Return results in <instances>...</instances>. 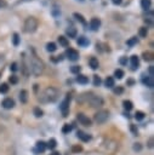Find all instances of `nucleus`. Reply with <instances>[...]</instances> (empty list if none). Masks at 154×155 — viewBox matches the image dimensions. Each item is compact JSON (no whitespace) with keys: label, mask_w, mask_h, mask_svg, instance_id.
I'll list each match as a JSON object with an SVG mask.
<instances>
[{"label":"nucleus","mask_w":154,"mask_h":155,"mask_svg":"<svg viewBox=\"0 0 154 155\" xmlns=\"http://www.w3.org/2000/svg\"><path fill=\"white\" fill-rule=\"evenodd\" d=\"M72 128H73V126H72V125L65 124V125L63 126V128H62V132H63V133H68V132H70V131H72Z\"/></svg>","instance_id":"obj_35"},{"label":"nucleus","mask_w":154,"mask_h":155,"mask_svg":"<svg viewBox=\"0 0 154 155\" xmlns=\"http://www.w3.org/2000/svg\"><path fill=\"white\" fill-rule=\"evenodd\" d=\"M46 149V143L42 142V140H39L36 142L35 144V153H44Z\"/></svg>","instance_id":"obj_12"},{"label":"nucleus","mask_w":154,"mask_h":155,"mask_svg":"<svg viewBox=\"0 0 154 155\" xmlns=\"http://www.w3.org/2000/svg\"><path fill=\"white\" fill-rule=\"evenodd\" d=\"M38 28V19L35 17H28L24 21V25H23V30L28 34H32Z\"/></svg>","instance_id":"obj_4"},{"label":"nucleus","mask_w":154,"mask_h":155,"mask_svg":"<svg viewBox=\"0 0 154 155\" xmlns=\"http://www.w3.org/2000/svg\"><path fill=\"white\" fill-rule=\"evenodd\" d=\"M141 149H142V145H141L139 143H135V144H133V150H135V151H139Z\"/></svg>","instance_id":"obj_40"},{"label":"nucleus","mask_w":154,"mask_h":155,"mask_svg":"<svg viewBox=\"0 0 154 155\" xmlns=\"http://www.w3.org/2000/svg\"><path fill=\"white\" fill-rule=\"evenodd\" d=\"M76 42H78V45H79V46L85 47V46H87V45L90 44V40H89L86 36H79V39L76 40Z\"/></svg>","instance_id":"obj_15"},{"label":"nucleus","mask_w":154,"mask_h":155,"mask_svg":"<svg viewBox=\"0 0 154 155\" xmlns=\"http://www.w3.org/2000/svg\"><path fill=\"white\" fill-rule=\"evenodd\" d=\"M19 101H21V103H27V101H28V91L22 90L19 92Z\"/></svg>","instance_id":"obj_19"},{"label":"nucleus","mask_w":154,"mask_h":155,"mask_svg":"<svg viewBox=\"0 0 154 155\" xmlns=\"http://www.w3.org/2000/svg\"><path fill=\"white\" fill-rule=\"evenodd\" d=\"M90 27H91V29H92L93 31L98 30V29H99V27H101V19H99V18H97V17L92 18V19H91V22H90Z\"/></svg>","instance_id":"obj_9"},{"label":"nucleus","mask_w":154,"mask_h":155,"mask_svg":"<svg viewBox=\"0 0 154 155\" xmlns=\"http://www.w3.org/2000/svg\"><path fill=\"white\" fill-rule=\"evenodd\" d=\"M79 1H84V0H79Z\"/></svg>","instance_id":"obj_53"},{"label":"nucleus","mask_w":154,"mask_h":155,"mask_svg":"<svg viewBox=\"0 0 154 155\" xmlns=\"http://www.w3.org/2000/svg\"><path fill=\"white\" fill-rule=\"evenodd\" d=\"M104 84H105L107 87H114V79H113L112 76H108V78L105 79Z\"/></svg>","instance_id":"obj_26"},{"label":"nucleus","mask_w":154,"mask_h":155,"mask_svg":"<svg viewBox=\"0 0 154 155\" xmlns=\"http://www.w3.org/2000/svg\"><path fill=\"white\" fill-rule=\"evenodd\" d=\"M8 81H10L11 84H17V82H18V78H17L16 75H11L10 79H8Z\"/></svg>","instance_id":"obj_39"},{"label":"nucleus","mask_w":154,"mask_h":155,"mask_svg":"<svg viewBox=\"0 0 154 155\" xmlns=\"http://www.w3.org/2000/svg\"><path fill=\"white\" fill-rule=\"evenodd\" d=\"M76 81H78L79 84H81V85H85V84L89 82V78L85 76V75H82V74H78V76H76Z\"/></svg>","instance_id":"obj_18"},{"label":"nucleus","mask_w":154,"mask_h":155,"mask_svg":"<svg viewBox=\"0 0 154 155\" xmlns=\"http://www.w3.org/2000/svg\"><path fill=\"white\" fill-rule=\"evenodd\" d=\"M65 56L68 57L69 61H73V62L79 59V52L76 50H74V48H68L65 51Z\"/></svg>","instance_id":"obj_7"},{"label":"nucleus","mask_w":154,"mask_h":155,"mask_svg":"<svg viewBox=\"0 0 154 155\" xmlns=\"http://www.w3.org/2000/svg\"><path fill=\"white\" fill-rule=\"evenodd\" d=\"M52 15L55 16V17H57V16H59L61 15V10H59V7L57 6V5H53V7H52Z\"/></svg>","instance_id":"obj_30"},{"label":"nucleus","mask_w":154,"mask_h":155,"mask_svg":"<svg viewBox=\"0 0 154 155\" xmlns=\"http://www.w3.org/2000/svg\"><path fill=\"white\" fill-rule=\"evenodd\" d=\"M1 105L5 108V109H12L15 107V101L12 98H5L1 103Z\"/></svg>","instance_id":"obj_10"},{"label":"nucleus","mask_w":154,"mask_h":155,"mask_svg":"<svg viewBox=\"0 0 154 155\" xmlns=\"http://www.w3.org/2000/svg\"><path fill=\"white\" fill-rule=\"evenodd\" d=\"M56 145H57V142H56V139H55V138H51V139L47 142V144H46V148H49V149H55V148H56Z\"/></svg>","instance_id":"obj_24"},{"label":"nucleus","mask_w":154,"mask_h":155,"mask_svg":"<svg viewBox=\"0 0 154 155\" xmlns=\"http://www.w3.org/2000/svg\"><path fill=\"white\" fill-rule=\"evenodd\" d=\"M56 48H57V46H56L55 42H47V44H46V51H49V52H55Z\"/></svg>","instance_id":"obj_23"},{"label":"nucleus","mask_w":154,"mask_h":155,"mask_svg":"<svg viewBox=\"0 0 154 155\" xmlns=\"http://www.w3.org/2000/svg\"><path fill=\"white\" fill-rule=\"evenodd\" d=\"M89 64H90V67H91L93 70L99 67V62H98V59H97L96 57H91L90 61H89Z\"/></svg>","instance_id":"obj_17"},{"label":"nucleus","mask_w":154,"mask_h":155,"mask_svg":"<svg viewBox=\"0 0 154 155\" xmlns=\"http://www.w3.org/2000/svg\"><path fill=\"white\" fill-rule=\"evenodd\" d=\"M148 147H149V148H153V138H150V139H149V143H148Z\"/></svg>","instance_id":"obj_50"},{"label":"nucleus","mask_w":154,"mask_h":155,"mask_svg":"<svg viewBox=\"0 0 154 155\" xmlns=\"http://www.w3.org/2000/svg\"><path fill=\"white\" fill-rule=\"evenodd\" d=\"M114 76H115L116 79H121V78L124 76V71H122L121 69H116V70L114 71Z\"/></svg>","instance_id":"obj_34"},{"label":"nucleus","mask_w":154,"mask_h":155,"mask_svg":"<svg viewBox=\"0 0 154 155\" xmlns=\"http://www.w3.org/2000/svg\"><path fill=\"white\" fill-rule=\"evenodd\" d=\"M130 62H131V68H132L133 70H136V69L139 67V59H138L137 56H131Z\"/></svg>","instance_id":"obj_14"},{"label":"nucleus","mask_w":154,"mask_h":155,"mask_svg":"<svg viewBox=\"0 0 154 155\" xmlns=\"http://www.w3.org/2000/svg\"><path fill=\"white\" fill-rule=\"evenodd\" d=\"M4 61H5V57H4V54H1V53H0V65L4 63Z\"/></svg>","instance_id":"obj_47"},{"label":"nucleus","mask_w":154,"mask_h":155,"mask_svg":"<svg viewBox=\"0 0 154 155\" xmlns=\"http://www.w3.org/2000/svg\"><path fill=\"white\" fill-rule=\"evenodd\" d=\"M153 70H154V68H153V65H150L149 67V74H150L149 76H153Z\"/></svg>","instance_id":"obj_49"},{"label":"nucleus","mask_w":154,"mask_h":155,"mask_svg":"<svg viewBox=\"0 0 154 155\" xmlns=\"http://www.w3.org/2000/svg\"><path fill=\"white\" fill-rule=\"evenodd\" d=\"M76 119L79 120V122H80L81 125H84V126H91V120H90L85 114L79 113V114L76 115Z\"/></svg>","instance_id":"obj_8"},{"label":"nucleus","mask_w":154,"mask_h":155,"mask_svg":"<svg viewBox=\"0 0 154 155\" xmlns=\"http://www.w3.org/2000/svg\"><path fill=\"white\" fill-rule=\"evenodd\" d=\"M96 50H97V51H99V52L102 51V48H101V44H98V42L96 44Z\"/></svg>","instance_id":"obj_48"},{"label":"nucleus","mask_w":154,"mask_h":155,"mask_svg":"<svg viewBox=\"0 0 154 155\" xmlns=\"http://www.w3.org/2000/svg\"><path fill=\"white\" fill-rule=\"evenodd\" d=\"M29 69L32 71V74L34 76H40L44 71V63L36 57V56H33L30 58V64H29Z\"/></svg>","instance_id":"obj_3"},{"label":"nucleus","mask_w":154,"mask_h":155,"mask_svg":"<svg viewBox=\"0 0 154 155\" xmlns=\"http://www.w3.org/2000/svg\"><path fill=\"white\" fill-rule=\"evenodd\" d=\"M137 42H138L137 36H132L131 39H129V40L126 41V45H127V46H130V47H132V46H135Z\"/></svg>","instance_id":"obj_22"},{"label":"nucleus","mask_w":154,"mask_h":155,"mask_svg":"<svg viewBox=\"0 0 154 155\" xmlns=\"http://www.w3.org/2000/svg\"><path fill=\"white\" fill-rule=\"evenodd\" d=\"M138 34H139V36H141V38H146V36H147V34H148V29H147L146 27H142V28H139Z\"/></svg>","instance_id":"obj_31"},{"label":"nucleus","mask_w":154,"mask_h":155,"mask_svg":"<svg viewBox=\"0 0 154 155\" xmlns=\"http://www.w3.org/2000/svg\"><path fill=\"white\" fill-rule=\"evenodd\" d=\"M76 136H78V138L81 139L82 142H89V140L91 139V136L87 134V133L84 132V131H78V132H76Z\"/></svg>","instance_id":"obj_11"},{"label":"nucleus","mask_w":154,"mask_h":155,"mask_svg":"<svg viewBox=\"0 0 154 155\" xmlns=\"http://www.w3.org/2000/svg\"><path fill=\"white\" fill-rule=\"evenodd\" d=\"M72 150H73V151H74V153H80V151H81V150H82V148H81V147H80V145H74V147H73V149H72Z\"/></svg>","instance_id":"obj_41"},{"label":"nucleus","mask_w":154,"mask_h":155,"mask_svg":"<svg viewBox=\"0 0 154 155\" xmlns=\"http://www.w3.org/2000/svg\"><path fill=\"white\" fill-rule=\"evenodd\" d=\"M50 155H61V154H59L58 151H53V153H52V154H50Z\"/></svg>","instance_id":"obj_51"},{"label":"nucleus","mask_w":154,"mask_h":155,"mask_svg":"<svg viewBox=\"0 0 154 155\" xmlns=\"http://www.w3.org/2000/svg\"><path fill=\"white\" fill-rule=\"evenodd\" d=\"M135 119H136V120H142V119H144V113H143V111H136Z\"/></svg>","instance_id":"obj_37"},{"label":"nucleus","mask_w":154,"mask_h":155,"mask_svg":"<svg viewBox=\"0 0 154 155\" xmlns=\"http://www.w3.org/2000/svg\"><path fill=\"white\" fill-rule=\"evenodd\" d=\"M101 82H102L101 78H99L98 75H93V85H95V86H99Z\"/></svg>","instance_id":"obj_36"},{"label":"nucleus","mask_w":154,"mask_h":155,"mask_svg":"<svg viewBox=\"0 0 154 155\" xmlns=\"http://www.w3.org/2000/svg\"><path fill=\"white\" fill-rule=\"evenodd\" d=\"M122 105H124V108H125L126 110H131L132 107H133L132 102H131V101H127V99H125V101L122 102Z\"/></svg>","instance_id":"obj_27"},{"label":"nucleus","mask_w":154,"mask_h":155,"mask_svg":"<svg viewBox=\"0 0 154 155\" xmlns=\"http://www.w3.org/2000/svg\"><path fill=\"white\" fill-rule=\"evenodd\" d=\"M58 90L55 87H47L42 91V93L39 97V101L42 103H51V102H56L58 98Z\"/></svg>","instance_id":"obj_2"},{"label":"nucleus","mask_w":154,"mask_h":155,"mask_svg":"<svg viewBox=\"0 0 154 155\" xmlns=\"http://www.w3.org/2000/svg\"><path fill=\"white\" fill-rule=\"evenodd\" d=\"M80 70H81V67H79V65H73V67H70V71H72L73 74H79Z\"/></svg>","instance_id":"obj_33"},{"label":"nucleus","mask_w":154,"mask_h":155,"mask_svg":"<svg viewBox=\"0 0 154 155\" xmlns=\"http://www.w3.org/2000/svg\"><path fill=\"white\" fill-rule=\"evenodd\" d=\"M131 131L135 133V136H137V133H138V131H137V128L133 126V125H131Z\"/></svg>","instance_id":"obj_45"},{"label":"nucleus","mask_w":154,"mask_h":155,"mask_svg":"<svg viewBox=\"0 0 154 155\" xmlns=\"http://www.w3.org/2000/svg\"><path fill=\"white\" fill-rule=\"evenodd\" d=\"M108 117H109V111L108 110H104V109H102V110H98L95 115H93V120L97 122V124H104L107 120H108Z\"/></svg>","instance_id":"obj_5"},{"label":"nucleus","mask_w":154,"mask_h":155,"mask_svg":"<svg viewBox=\"0 0 154 155\" xmlns=\"http://www.w3.org/2000/svg\"><path fill=\"white\" fill-rule=\"evenodd\" d=\"M69 102H70V94L68 93L65 96V98L63 99V102L61 103V105H59V109H61L63 116H67V114L69 111Z\"/></svg>","instance_id":"obj_6"},{"label":"nucleus","mask_w":154,"mask_h":155,"mask_svg":"<svg viewBox=\"0 0 154 155\" xmlns=\"http://www.w3.org/2000/svg\"><path fill=\"white\" fill-rule=\"evenodd\" d=\"M150 0H141V6L143 10H148L150 7Z\"/></svg>","instance_id":"obj_28"},{"label":"nucleus","mask_w":154,"mask_h":155,"mask_svg":"<svg viewBox=\"0 0 154 155\" xmlns=\"http://www.w3.org/2000/svg\"><path fill=\"white\" fill-rule=\"evenodd\" d=\"M122 2V0H113V4L114 5H120Z\"/></svg>","instance_id":"obj_46"},{"label":"nucleus","mask_w":154,"mask_h":155,"mask_svg":"<svg viewBox=\"0 0 154 155\" xmlns=\"http://www.w3.org/2000/svg\"><path fill=\"white\" fill-rule=\"evenodd\" d=\"M2 5H5V2H2V1H0V7H1Z\"/></svg>","instance_id":"obj_52"},{"label":"nucleus","mask_w":154,"mask_h":155,"mask_svg":"<svg viewBox=\"0 0 154 155\" xmlns=\"http://www.w3.org/2000/svg\"><path fill=\"white\" fill-rule=\"evenodd\" d=\"M142 82H143L146 86L150 87V88L154 86V80H153V76H143V78H142Z\"/></svg>","instance_id":"obj_13"},{"label":"nucleus","mask_w":154,"mask_h":155,"mask_svg":"<svg viewBox=\"0 0 154 155\" xmlns=\"http://www.w3.org/2000/svg\"><path fill=\"white\" fill-rule=\"evenodd\" d=\"M120 63L121 64H126L127 63V57H121L120 58Z\"/></svg>","instance_id":"obj_44"},{"label":"nucleus","mask_w":154,"mask_h":155,"mask_svg":"<svg viewBox=\"0 0 154 155\" xmlns=\"http://www.w3.org/2000/svg\"><path fill=\"white\" fill-rule=\"evenodd\" d=\"M76 28L75 27H68L67 29H65V34L69 36V38H75L76 36Z\"/></svg>","instance_id":"obj_16"},{"label":"nucleus","mask_w":154,"mask_h":155,"mask_svg":"<svg viewBox=\"0 0 154 155\" xmlns=\"http://www.w3.org/2000/svg\"><path fill=\"white\" fill-rule=\"evenodd\" d=\"M10 69H11L12 71H16V70H17V63H16V62H13V63L11 64V67H10Z\"/></svg>","instance_id":"obj_43"},{"label":"nucleus","mask_w":154,"mask_h":155,"mask_svg":"<svg viewBox=\"0 0 154 155\" xmlns=\"http://www.w3.org/2000/svg\"><path fill=\"white\" fill-rule=\"evenodd\" d=\"M73 16H74V18H76V21H79L80 23L86 24V21H85V18H84V16H82L81 13H79V12H74Z\"/></svg>","instance_id":"obj_21"},{"label":"nucleus","mask_w":154,"mask_h":155,"mask_svg":"<svg viewBox=\"0 0 154 155\" xmlns=\"http://www.w3.org/2000/svg\"><path fill=\"white\" fill-rule=\"evenodd\" d=\"M7 91H8L7 84H1V85H0V93H6Z\"/></svg>","instance_id":"obj_38"},{"label":"nucleus","mask_w":154,"mask_h":155,"mask_svg":"<svg viewBox=\"0 0 154 155\" xmlns=\"http://www.w3.org/2000/svg\"><path fill=\"white\" fill-rule=\"evenodd\" d=\"M142 57H143V59L144 61H147V62H150V61H153V54L150 53V52H143L142 53Z\"/></svg>","instance_id":"obj_25"},{"label":"nucleus","mask_w":154,"mask_h":155,"mask_svg":"<svg viewBox=\"0 0 154 155\" xmlns=\"http://www.w3.org/2000/svg\"><path fill=\"white\" fill-rule=\"evenodd\" d=\"M57 40H58V42H59V45H61V46H63V47L69 46V41L67 40V38H64V36L59 35V36L57 38Z\"/></svg>","instance_id":"obj_20"},{"label":"nucleus","mask_w":154,"mask_h":155,"mask_svg":"<svg viewBox=\"0 0 154 155\" xmlns=\"http://www.w3.org/2000/svg\"><path fill=\"white\" fill-rule=\"evenodd\" d=\"M78 102L80 103H89L92 108H101L103 105V99L99 96H96L91 92L84 93L78 98Z\"/></svg>","instance_id":"obj_1"},{"label":"nucleus","mask_w":154,"mask_h":155,"mask_svg":"<svg viewBox=\"0 0 154 155\" xmlns=\"http://www.w3.org/2000/svg\"><path fill=\"white\" fill-rule=\"evenodd\" d=\"M122 91H124L122 87H115L114 88V93L115 94H120V93H122Z\"/></svg>","instance_id":"obj_42"},{"label":"nucleus","mask_w":154,"mask_h":155,"mask_svg":"<svg viewBox=\"0 0 154 155\" xmlns=\"http://www.w3.org/2000/svg\"><path fill=\"white\" fill-rule=\"evenodd\" d=\"M19 40H21L19 35H18L17 33H15V34H13V38H12V42H13V45H15V46H18V45H19Z\"/></svg>","instance_id":"obj_32"},{"label":"nucleus","mask_w":154,"mask_h":155,"mask_svg":"<svg viewBox=\"0 0 154 155\" xmlns=\"http://www.w3.org/2000/svg\"><path fill=\"white\" fill-rule=\"evenodd\" d=\"M33 113H34V115H35L36 117H41V116H42V114H44V113H42V110H41L39 107H35V108L33 109Z\"/></svg>","instance_id":"obj_29"}]
</instances>
